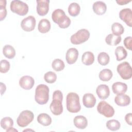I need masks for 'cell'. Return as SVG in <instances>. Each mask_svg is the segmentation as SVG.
<instances>
[{
  "label": "cell",
  "instance_id": "obj_1",
  "mask_svg": "<svg viewBox=\"0 0 132 132\" xmlns=\"http://www.w3.org/2000/svg\"><path fill=\"white\" fill-rule=\"evenodd\" d=\"M62 100L63 94L61 91L58 90L55 91L53 93V100L50 106L52 113L54 115L59 116L62 113Z\"/></svg>",
  "mask_w": 132,
  "mask_h": 132
},
{
  "label": "cell",
  "instance_id": "obj_2",
  "mask_svg": "<svg viewBox=\"0 0 132 132\" xmlns=\"http://www.w3.org/2000/svg\"><path fill=\"white\" fill-rule=\"evenodd\" d=\"M52 19L61 28H68L71 24L70 19L66 15L64 11L60 9H57L53 12Z\"/></svg>",
  "mask_w": 132,
  "mask_h": 132
},
{
  "label": "cell",
  "instance_id": "obj_3",
  "mask_svg": "<svg viewBox=\"0 0 132 132\" xmlns=\"http://www.w3.org/2000/svg\"><path fill=\"white\" fill-rule=\"evenodd\" d=\"M66 103L67 109L70 112L77 113L81 109L79 97L75 92H70L67 94Z\"/></svg>",
  "mask_w": 132,
  "mask_h": 132
},
{
  "label": "cell",
  "instance_id": "obj_4",
  "mask_svg": "<svg viewBox=\"0 0 132 132\" xmlns=\"http://www.w3.org/2000/svg\"><path fill=\"white\" fill-rule=\"evenodd\" d=\"M49 99V88L44 84H40L36 88L35 100L40 105L46 104Z\"/></svg>",
  "mask_w": 132,
  "mask_h": 132
},
{
  "label": "cell",
  "instance_id": "obj_5",
  "mask_svg": "<svg viewBox=\"0 0 132 132\" xmlns=\"http://www.w3.org/2000/svg\"><path fill=\"white\" fill-rule=\"evenodd\" d=\"M10 8L12 12L22 16L27 14L29 9L28 6L26 3L19 0L11 1Z\"/></svg>",
  "mask_w": 132,
  "mask_h": 132
},
{
  "label": "cell",
  "instance_id": "obj_6",
  "mask_svg": "<svg viewBox=\"0 0 132 132\" xmlns=\"http://www.w3.org/2000/svg\"><path fill=\"white\" fill-rule=\"evenodd\" d=\"M90 37V32L86 29H81L70 38L71 42L75 45L80 44L87 41Z\"/></svg>",
  "mask_w": 132,
  "mask_h": 132
},
{
  "label": "cell",
  "instance_id": "obj_7",
  "mask_svg": "<svg viewBox=\"0 0 132 132\" xmlns=\"http://www.w3.org/2000/svg\"><path fill=\"white\" fill-rule=\"evenodd\" d=\"M34 119L33 112L30 110H25L22 111L17 118L18 125L21 127H25L30 124Z\"/></svg>",
  "mask_w": 132,
  "mask_h": 132
},
{
  "label": "cell",
  "instance_id": "obj_8",
  "mask_svg": "<svg viewBox=\"0 0 132 132\" xmlns=\"http://www.w3.org/2000/svg\"><path fill=\"white\" fill-rule=\"evenodd\" d=\"M117 70L121 77L125 80L129 79L132 76V69L129 63L127 61L119 64Z\"/></svg>",
  "mask_w": 132,
  "mask_h": 132
},
{
  "label": "cell",
  "instance_id": "obj_9",
  "mask_svg": "<svg viewBox=\"0 0 132 132\" xmlns=\"http://www.w3.org/2000/svg\"><path fill=\"white\" fill-rule=\"evenodd\" d=\"M97 110L98 113L107 118H111L114 114V110L112 106L104 101H101L98 104Z\"/></svg>",
  "mask_w": 132,
  "mask_h": 132
},
{
  "label": "cell",
  "instance_id": "obj_10",
  "mask_svg": "<svg viewBox=\"0 0 132 132\" xmlns=\"http://www.w3.org/2000/svg\"><path fill=\"white\" fill-rule=\"evenodd\" d=\"M36 21L34 16L29 15L22 20L21 26L22 29L25 31H31L34 30L36 26Z\"/></svg>",
  "mask_w": 132,
  "mask_h": 132
},
{
  "label": "cell",
  "instance_id": "obj_11",
  "mask_svg": "<svg viewBox=\"0 0 132 132\" xmlns=\"http://www.w3.org/2000/svg\"><path fill=\"white\" fill-rule=\"evenodd\" d=\"M37 12L40 16L45 15L49 10V0H38L36 1Z\"/></svg>",
  "mask_w": 132,
  "mask_h": 132
},
{
  "label": "cell",
  "instance_id": "obj_12",
  "mask_svg": "<svg viewBox=\"0 0 132 132\" xmlns=\"http://www.w3.org/2000/svg\"><path fill=\"white\" fill-rule=\"evenodd\" d=\"M119 18L127 26H132V10L129 8L122 9L119 12Z\"/></svg>",
  "mask_w": 132,
  "mask_h": 132
},
{
  "label": "cell",
  "instance_id": "obj_13",
  "mask_svg": "<svg viewBox=\"0 0 132 132\" xmlns=\"http://www.w3.org/2000/svg\"><path fill=\"white\" fill-rule=\"evenodd\" d=\"M35 85L34 79L28 75L22 76L19 80L20 86L25 90L31 89Z\"/></svg>",
  "mask_w": 132,
  "mask_h": 132
},
{
  "label": "cell",
  "instance_id": "obj_14",
  "mask_svg": "<svg viewBox=\"0 0 132 132\" xmlns=\"http://www.w3.org/2000/svg\"><path fill=\"white\" fill-rule=\"evenodd\" d=\"M78 51L76 48L72 47L68 50L65 55V59L68 63L72 64L77 60Z\"/></svg>",
  "mask_w": 132,
  "mask_h": 132
},
{
  "label": "cell",
  "instance_id": "obj_15",
  "mask_svg": "<svg viewBox=\"0 0 132 132\" xmlns=\"http://www.w3.org/2000/svg\"><path fill=\"white\" fill-rule=\"evenodd\" d=\"M96 93L100 99L105 100L108 98L110 95L109 88L106 85H100L96 88Z\"/></svg>",
  "mask_w": 132,
  "mask_h": 132
},
{
  "label": "cell",
  "instance_id": "obj_16",
  "mask_svg": "<svg viewBox=\"0 0 132 132\" xmlns=\"http://www.w3.org/2000/svg\"><path fill=\"white\" fill-rule=\"evenodd\" d=\"M96 98L92 93H85L82 97V103L85 107L88 108L93 107L96 103Z\"/></svg>",
  "mask_w": 132,
  "mask_h": 132
},
{
  "label": "cell",
  "instance_id": "obj_17",
  "mask_svg": "<svg viewBox=\"0 0 132 132\" xmlns=\"http://www.w3.org/2000/svg\"><path fill=\"white\" fill-rule=\"evenodd\" d=\"M115 103L120 106H126L130 104V97L125 94H118L114 97Z\"/></svg>",
  "mask_w": 132,
  "mask_h": 132
},
{
  "label": "cell",
  "instance_id": "obj_18",
  "mask_svg": "<svg viewBox=\"0 0 132 132\" xmlns=\"http://www.w3.org/2000/svg\"><path fill=\"white\" fill-rule=\"evenodd\" d=\"M112 90L113 92L117 95L124 94L127 90V86L122 82H116L112 86Z\"/></svg>",
  "mask_w": 132,
  "mask_h": 132
},
{
  "label": "cell",
  "instance_id": "obj_19",
  "mask_svg": "<svg viewBox=\"0 0 132 132\" xmlns=\"http://www.w3.org/2000/svg\"><path fill=\"white\" fill-rule=\"evenodd\" d=\"M93 10L97 15L104 14L107 10L106 4L102 1H97L93 3L92 6Z\"/></svg>",
  "mask_w": 132,
  "mask_h": 132
},
{
  "label": "cell",
  "instance_id": "obj_20",
  "mask_svg": "<svg viewBox=\"0 0 132 132\" xmlns=\"http://www.w3.org/2000/svg\"><path fill=\"white\" fill-rule=\"evenodd\" d=\"M73 123L75 127L78 129H85L88 125V121L86 118L83 116H76L73 120Z\"/></svg>",
  "mask_w": 132,
  "mask_h": 132
},
{
  "label": "cell",
  "instance_id": "obj_21",
  "mask_svg": "<svg viewBox=\"0 0 132 132\" xmlns=\"http://www.w3.org/2000/svg\"><path fill=\"white\" fill-rule=\"evenodd\" d=\"M38 29L39 32L42 34H45L48 32L51 29V23L46 19H41L38 24Z\"/></svg>",
  "mask_w": 132,
  "mask_h": 132
},
{
  "label": "cell",
  "instance_id": "obj_22",
  "mask_svg": "<svg viewBox=\"0 0 132 132\" xmlns=\"http://www.w3.org/2000/svg\"><path fill=\"white\" fill-rule=\"evenodd\" d=\"M121 40L122 38L121 36H116L113 34H110L106 36L105 42L109 45L115 46L120 43Z\"/></svg>",
  "mask_w": 132,
  "mask_h": 132
},
{
  "label": "cell",
  "instance_id": "obj_23",
  "mask_svg": "<svg viewBox=\"0 0 132 132\" xmlns=\"http://www.w3.org/2000/svg\"><path fill=\"white\" fill-rule=\"evenodd\" d=\"M82 63L86 65H90L94 61V56L93 54L89 51L85 52L81 56Z\"/></svg>",
  "mask_w": 132,
  "mask_h": 132
},
{
  "label": "cell",
  "instance_id": "obj_24",
  "mask_svg": "<svg viewBox=\"0 0 132 132\" xmlns=\"http://www.w3.org/2000/svg\"><path fill=\"white\" fill-rule=\"evenodd\" d=\"M37 121L39 124L46 126L51 124L52 119L47 113H42L38 115L37 117Z\"/></svg>",
  "mask_w": 132,
  "mask_h": 132
},
{
  "label": "cell",
  "instance_id": "obj_25",
  "mask_svg": "<svg viewBox=\"0 0 132 132\" xmlns=\"http://www.w3.org/2000/svg\"><path fill=\"white\" fill-rule=\"evenodd\" d=\"M3 55L8 59H12L15 56V51L10 45H5L3 48Z\"/></svg>",
  "mask_w": 132,
  "mask_h": 132
},
{
  "label": "cell",
  "instance_id": "obj_26",
  "mask_svg": "<svg viewBox=\"0 0 132 132\" xmlns=\"http://www.w3.org/2000/svg\"><path fill=\"white\" fill-rule=\"evenodd\" d=\"M114 54L116 56L117 61H121L126 58L127 55V53L124 47L122 46H118L114 51Z\"/></svg>",
  "mask_w": 132,
  "mask_h": 132
},
{
  "label": "cell",
  "instance_id": "obj_27",
  "mask_svg": "<svg viewBox=\"0 0 132 132\" xmlns=\"http://www.w3.org/2000/svg\"><path fill=\"white\" fill-rule=\"evenodd\" d=\"M113 76L112 71L108 69H104L102 70L98 74L100 80L103 81H108L110 80Z\"/></svg>",
  "mask_w": 132,
  "mask_h": 132
},
{
  "label": "cell",
  "instance_id": "obj_28",
  "mask_svg": "<svg viewBox=\"0 0 132 132\" xmlns=\"http://www.w3.org/2000/svg\"><path fill=\"white\" fill-rule=\"evenodd\" d=\"M80 7L78 4L77 3H71L68 7V12L72 16H76L80 12Z\"/></svg>",
  "mask_w": 132,
  "mask_h": 132
},
{
  "label": "cell",
  "instance_id": "obj_29",
  "mask_svg": "<svg viewBox=\"0 0 132 132\" xmlns=\"http://www.w3.org/2000/svg\"><path fill=\"white\" fill-rule=\"evenodd\" d=\"M111 30L113 35L121 36L124 33V28L122 24L118 22H115L111 25Z\"/></svg>",
  "mask_w": 132,
  "mask_h": 132
},
{
  "label": "cell",
  "instance_id": "obj_30",
  "mask_svg": "<svg viewBox=\"0 0 132 132\" xmlns=\"http://www.w3.org/2000/svg\"><path fill=\"white\" fill-rule=\"evenodd\" d=\"M109 60V56L106 52H101L97 56V61L102 65H107Z\"/></svg>",
  "mask_w": 132,
  "mask_h": 132
},
{
  "label": "cell",
  "instance_id": "obj_31",
  "mask_svg": "<svg viewBox=\"0 0 132 132\" xmlns=\"http://www.w3.org/2000/svg\"><path fill=\"white\" fill-rule=\"evenodd\" d=\"M13 125V121L9 117L3 118L1 121V126L3 129L7 130Z\"/></svg>",
  "mask_w": 132,
  "mask_h": 132
},
{
  "label": "cell",
  "instance_id": "obj_32",
  "mask_svg": "<svg viewBox=\"0 0 132 132\" xmlns=\"http://www.w3.org/2000/svg\"><path fill=\"white\" fill-rule=\"evenodd\" d=\"M52 68L57 72H59L63 70L65 67L64 62L60 59H55L52 63Z\"/></svg>",
  "mask_w": 132,
  "mask_h": 132
},
{
  "label": "cell",
  "instance_id": "obj_33",
  "mask_svg": "<svg viewBox=\"0 0 132 132\" xmlns=\"http://www.w3.org/2000/svg\"><path fill=\"white\" fill-rule=\"evenodd\" d=\"M120 126V123L118 120L115 119L109 120L106 122L107 128L112 131H116L119 129Z\"/></svg>",
  "mask_w": 132,
  "mask_h": 132
},
{
  "label": "cell",
  "instance_id": "obj_34",
  "mask_svg": "<svg viewBox=\"0 0 132 132\" xmlns=\"http://www.w3.org/2000/svg\"><path fill=\"white\" fill-rule=\"evenodd\" d=\"M44 80L48 84H53L57 79V75L52 71L46 72L44 75Z\"/></svg>",
  "mask_w": 132,
  "mask_h": 132
},
{
  "label": "cell",
  "instance_id": "obj_35",
  "mask_svg": "<svg viewBox=\"0 0 132 132\" xmlns=\"http://www.w3.org/2000/svg\"><path fill=\"white\" fill-rule=\"evenodd\" d=\"M6 1L1 0L0 1V16L1 21H3L7 15V10L6 8Z\"/></svg>",
  "mask_w": 132,
  "mask_h": 132
},
{
  "label": "cell",
  "instance_id": "obj_36",
  "mask_svg": "<svg viewBox=\"0 0 132 132\" xmlns=\"http://www.w3.org/2000/svg\"><path fill=\"white\" fill-rule=\"evenodd\" d=\"M0 66H1L0 72L2 73H7L9 70L10 64L8 61L5 59H3L1 61Z\"/></svg>",
  "mask_w": 132,
  "mask_h": 132
},
{
  "label": "cell",
  "instance_id": "obj_37",
  "mask_svg": "<svg viewBox=\"0 0 132 132\" xmlns=\"http://www.w3.org/2000/svg\"><path fill=\"white\" fill-rule=\"evenodd\" d=\"M123 43L125 47L130 50H132V38L131 36L127 37L124 39Z\"/></svg>",
  "mask_w": 132,
  "mask_h": 132
},
{
  "label": "cell",
  "instance_id": "obj_38",
  "mask_svg": "<svg viewBox=\"0 0 132 132\" xmlns=\"http://www.w3.org/2000/svg\"><path fill=\"white\" fill-rule=\"evenodd\" d=\"M125 120L128 125H132V113H127L125 116Z\"/></svg>",
  "mask_w": 132,
  "mask_h": 132
},
{
  "label": "cell",
  "instance_id": "obj_39",
  "mask_svg": "<svg viewBox=\"0 0 132 132\" xmlns=\"http://www.w3.org/2000/svg\"><path fill=\"white\" fill-rule=\"evenodd\" d=\"M131 1H128V0H119V1H116V2L120 5H126L127 3L130 2Z\"/></svg>",
  "mask_w": 132,
  "mask_h": 132
},
{
  "label": "cell",
  "instance_id": "obj_40",
  "mask_svg": "<svg viewBox=\"0 0 132 132\" xmlns=\"http://www.w3.org/2000/svg\"><path fill=\"white\" fill-rule=\"evenodd\" d=\"M6 90V85L3 82H1V93L2 95L5 92Z\"/></svg>",
  "mask_w": 132,
  "mask_h": 132
},
{
  "label": "cell",
  "instance_id": "obj_41",
  "mask_svg": "<svg viewBox=\"0 0 132 132\" xmlns=\"http://www.w3.org/2000/svg\"><path fill=\"white\" fill-rule=\"evenodd\" d=\"M6 131H7V132H8V131H18V130L15 129V128H13V127H12L9 128L8 129H7V130H6Z\"/></svg>",
  "mask_w": 132,
  "mask_h": 132
},
{
  "label": "cell",
  "instance_id": "obj_42",
  "mask_svg": "<svg viewBox=\"0 0 132 132\" xmlns=\"http://www.w3.org/2000/svg\"><path fill=\"white\" fill-rule=\"evenodd\" d=\"M28 130H29V131H30V130H31V131H34V130H32V129H26V130H24L23 131H28Z\"/></svg>",
  "mask_w": 132,
  "mask_h": 132
}]
</instances>
